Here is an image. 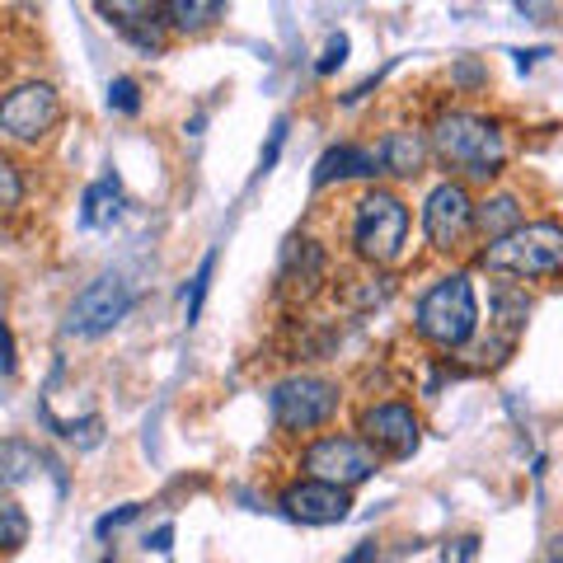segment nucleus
<instances>
[{
    "label": "nucleus",
    "mask_w": 563,
    "mask_h": 563,
    "mask_svg": "<svg viewBox=\"0 0 563 563\" xmlns=\"http://www.w3.org/2000/svg\"><path fill=\"white\" fill-rule=\"evenodd\" d=\"M428 151L442 161V169L461 174V179H498L503 165H507V136L493 118L484 113H442L432 122V136H428Z\"/></svg>",
    "instance_id": "nucleus-1"
},
{
    "label": "nucleus",
    "mask_w": 563,
    "mask_h": 563,
    "mask_svg": "<svg viewBox=\"0 0 563 563\" xmlns=\"http://www.w3.org/2000/svg\"><path fill=\"white\" fill-rule=\"evenodd\" d=\"M474 329H479V301H474V287H470L465 273L442 277L418 301V333L437 347H446V352L470 347Z\"/></svg>",
    "instance_id": "nucleus-2"
},
{
    "label": "nucleus",
    "mask_w": 563,
    "mask_h": 563,
    "mask_svg": "<svg viewBox=\"0 0 563 563\" xmlns=\"http://www.w3.org/2000/svg\"><path fill=\"white\" fill-rule=\"evenodd\" d=\"M484 268L507 277H559L563 273V225L559 221H526L507 240L484 250Z\"/></svg>",
    "instance_id": "nucleus-3"
},
{
    "label": "nucleus",
    "mask_w": 563,
    "mask_h": 563,
    "mask_svg": "<svg viewBox=\"0 0 563 563\" xmlns=\"http://www.w3.org/2000/svg\"><path fill=\"white\" fill-rule=\"evenodd\" d=\"M409 240V207L390 188H372L352 211V250L366 263H395Z\"/></svg>",
    "instance_id": "nucleus-4"
},
{
    "label": "nucleus",
    "mask_w": 563,
    "mask_h": 563,
    "mask_svg": "<svg viewBox=\"0 0 563 563\" xmlns=\"http://www.w3.org/2000/svg\"><path fill=\"white\" fill-rule=\"evenodd\" d=\"M339 385L324 380V376H287L273 385L268 395V409H273V422L282 432H314L339 413Z\"/></svg>",
    "instance_id": "nucleus-5"
},
{
    "label": "nucleus",
    "mask_w": 563,
    "mask_h": 563,
    "mask_svg": "<svg viewBox=\"0 0 563 563\" xmlns=\"http://www.w3.org/2000/svg\"><path fill=\"white\" fill-rule=\"evenodd\" d=\"M57 122H62V99L47 80L14 85L0 99V136L14 141V146H38V141L57 132Z\"/></svg>",
    "instance_id": "nucleus-6"
},
{
    "label": "nucleus",
    "mask_w": 563,
    "mask_h": 563,
    "mask_svg": "<svg viewBox=\"0 0 563 563\" xmlns=\"http://www.w3.org/2000/svg\"><path fill=\"white\" fill-rule=\"evenodd\" d=\"M128 310H132V287L118 273H109V277H95L66 306L62 329H66V339H103V333H113L128 320Z\"/></svg>",
    "instance_id": "nucleus-7"
},
{
    "label": "nucleus",
    "mask_w": 563,
    "mask_h": 563,
    "mask_svg": "<svg viewBox=\"0 0 563 563\" xmlns=\"http://www.w3.org/2000/svg\"><path fill=\"white\" fill-rule=\"evenodd\" d=\"M301 461L310 470V479L333 488H357L380 470V455L366 437H320L314 446H306Z\"/></svg>",
    "instance_id": "nucleus-8"
},
{
    "label": "nucleus",
    "mask_w": 563,
    "mask_h": 563,
    "mask_svg": "<svg viewBox=\"0 0 563 563\" xmlns=\"http://www.w3.org/2000/svg\"><path fill=\"white\" fill-rule=\"evenodd\" d=\"M526 314H531V296H526L521 287H512V282H493V310H488L493 339H484V343H474V347H470L474 366L503 362L507 352L517 347L521 333H526Z\"/></svg>",
    "instance_id": "nucleus-9"
},
{
    "label": "nucleus",
    "mask_w": 563,
    "mask_h": 563,
    "mask_svg": "<svg viewBox=\"0 0 563 563\" xmlns=\"http://www.w3.org/2000/svg\"><path fill=\"white\" fill-rule=\"evenodd\" d=\"M422 231H428L432 250H442V254L461 250V240L474 231V202L465 184L446 179L428 192V202H422Z\"/></svg>",
    "instance_id": "nucleus-10"
},
{
    "label": "nucleus",
    "mask_w": 563,
    "mask_h": 563,
    "mask_svg": "<svg viewBox=\"0 0 563 563\" xmlns=\"http://www.w3.org/2000/svg\"><path fill=\"white\" fill-rule=\"evenodd\" d=\"M329 277V254L320 240H291L277 263V296L287 306H306Z\"/></svg>",
    "instance_id": "nucleus-11"
},
{
    "label": "nucleus",
    "mask_w": 563,
    "mask_h": 563,
    "mask_svg": "<svg viewBox=\"0 0 563 563\" xmlns=\"http://www.w3.org/2000/svg\"><path fill=\"white\" fill-rule=\"evenodd\" d=\"M362 432L376 451L395 455V461H409L422 442V428H418L409 404H372V409L362 413Z\"/></svg>",
    "instance_id": "nucleus-12"
},
{
    "label": "nucleus",
    "mask_w": 563,
    "mask_h": 563,
    "mask_svg": "<svg viewBox=\"0 0 563 563\" xmlns=\"http://www.w3.org/2000/svg\"><path fill=\"white\" fill-rule=\"evenodd\" d=\"M347 488H333L320 479H301L282 493V512L301 526H339L347 521Z\"/></svg>",
    "instance_id": "nucleus-13"
},
{
    "label": "nucleus",
    "mask_w": 563,
    "mask_h": 563,
    "mask_svg": "<svg viewBox=\"0 0 563 563\" xmlns=\"http://www.w3.org/2000/svg\"><path fill=\"white\" fill-rule=\"evenodd\" d=\"M99 14H109V24L128 38L136 52L146 57H161L165 52V20L161 5H99Z\"/></svg>",
    "instance_id": "nucleus-14"
},
{
    "label": "nucleus",
    "mask_w": 563,
    "mask_h": 563,
    "mask_svg": "<svg viewBox=\"0 0 563 563\" xmlns=\"http://www.w3.org/2000/svg\"><path fill=\"white\" fill-rule=\"evenodd\" d=\"M380 174V155L366 146H329L314 165V188H324L333 179H376Z\"/></svg>",
    "instance_id": "nucleus-15"
},
{
    "label": "nucleus",
    "mask_w": 563,
    "mask_h": 563,
    "mask_svg": "<svg viewBox=\"0 0 563 563\" xmlns=\"http://www.w3.org/2000/svg\"><path fill=\"white\" fill-rule=\"evenodd\" d=\"M122 217V188L118 179H99L80 192V225L85 231H109Z\"/></svg>",
    "instance_id": "nucleus-16"
},
{
    "label": "nucleus",
    "mask_w": 563,
    "mask_h": 563,
    "mask_svg": "<svg viewBox=\"0 0 563 563\" xmlns=\"http://www.w3.org/2000/svg\"><path fill=\"white\" fill-rule=\"evenodd\" d=\"M380 169H390L395 179H413V174L422 169V155H428V141H422L418 132H390L380 141Z\"/></svg>",
    "instance_id": "nucleus-17"
},
{
    "label": "nucleus",
    "mask_w": 563,
    "mask_h": 563,
    "mask_svg": "<svg viewBox=\"0 0 563 563\" xmlns=\"http://www.w3.org/2000/svg\"><path fill=\"white\" fill-rule=\"evenodd\" d=\"M517 225H526V221H521V202L512 198V192H498V198H488V202L474 207V231H479L488 244L507 240Z\"/></svg>",
    "instance_id": "nucleus-18"
},
{
    "label": "nucleus",
    "mask_w": 563,
    "mask_h": 563,
    "mask_svg": "<svg viewBox=\"0 0 563 563\" xmlns=\"http://www.w3.org/2000/svg\"><path fill=\"white\" fill-rule=\"evenodd\" d=\"M161 10H165V24L174 33H202L225 14L221 0H169V5H161Z\"/></svg>",
    "instance_id": "nucleus-19"
},
{
    "label": "nucleus",
    "mask_w": 563,
    "mask_h": 563,
    "mask_svg": "<svg viewBox=\"0 0 563 563\" xmlns=\"http://www.w3.org/2000/svg\"><path fill=\"white\" fill-rule=\"evenodd\" d=\"M43 465V455L24 446V442H0V488H14V484H24L33 479V470Z\"/></svg>",
    "instance_id": "nucleus-20"
},
{
    "label": "nucleus",
    "mask_w": 563,
    "mask_h": 563,
    "mask_svg": "<svg viewBox=\"0 0 563 563\" xmlns=\"http://www.w3.org/2000/svg\"><path fill=\"white\" fill-rule=\"evenodd\" d=\"M395 296V282L390 277H352L343 282V301L347 310H376Z\"/></svg>",
    "instance_id": "nucleus-21"
},
{
    "label": "nucleus",
    "mask_w": 563,
    "mask_h": 563,
    "mask_svg": "<svg viewBox=\"0 0 563 563\" xmlns=\"http://www.w3.org/2000/svg\"><path fill=\"white\" fill-rule=\"evenodd\" d=\"M211 273H217V250H211V254L198 263V273H192V282H188V296H184L188 324H198V320H202V301H207V291H211Z\"/></svg>",
    "instance_id": "nucleus-22"
},
{
    "label": "nucleus",
    "mask_w": 563,
    "mask_h": 563,
    "mask_svg": "<svg viewBox=\"0 0 563 563\" xmlns=\"http://www.w3.org/2000/svg\"><path fill=\"white\" fill-rule=\"evenodd\" d=\"M29 544V517L14 498H0V550H20Z\"/></svg>",
    "instance_id": "nucleus-23"
},
{
    "label": "nucleus",
    "mask_w": 563,
    "mask_h": 563,
    "mask_svg": "<svg viewBox=\"0 0 563 563\" xmlns=\"http://www.w3.org/2000/svg\"><path fill=\"white\" fill-rule=\"evenodd\" d=\"M47 422L66 437V442H76L80 451H95V446L103 442V418H95V413H90V418H80V422H57V418L47 413Z\"/></svg>",
    "instance_id": "nucleus-24"
},
{
    "label": "nucleus",
    "mask_w": 563,
    "mask_h": 563,
    "mask_svg": "<svg viewBox=\"0 0 563 563\" xmlns=\"http://www.w3.org/2000/svg\"><path fill=\"white\" fill-rule=\"evenodd\" d=\"M109 109L113 113H141V85L132 80V76H118L113 85H109Z\"/></svg>",
    "instance_id": "nucleus-25"
},
{
    "label": "nucleus",
    "mask_w": 563,
    "mask_h": 563,
    "mask_svg": "<svg viewBox=\"0 0 563 563\" xmlns=\"http://www.w3.org/2000/svg\"><path fill=\"white\" fill-rule=\"evenodd\" d=\"M24 198V179H20V169H14L5 155H0V211H14Z\"/></svg>",
    "instance_id": "nucleus-26"
},
{
    "label": "nucleus",
    "mask_w": 563,
    "mask_h": 563,
    "mask_svg": "<svg viewBox=\"0 0 563 563\" xmlns=\"http://www.w3.org/2000/svg\"><path fill=\"white\" fill-rule=\"evenodd\" d=\"M287 132H291V122L287 118H277L273 122V132H268V146H263V155H258V169H254V179H263L273 165H277V155H282V146H287Z\"/></svg>",
    "instance_id": "nucleus-27"
},
{
    "label": "nucleus",
    "mask_w": 563,
    "mask_h": 563,
    "mask_svg": "<svg viewBox=\"0 0 563 563\" xmlns=\"http://www.w3.org/2000/svg\"><path fill=\"white\" fill-rule=\"evenodd\" d=\"M347 33H333V38L324 43V57L320 62H314V70H320V76H333V70H339L343 62H347Z\"/></svg>",
    "instance_id": "nucleus-28"
},
{
    "label": "nucleus",
    "mask_w": 563,
    "mask_h": 563,
    "mask_svg": "<svg viewBox=\"0 0 563 563\" xmlns=\"http://www.w3.org/2000/svg\"><path fill=\"white\" fill-rule=\"evenodd\" d=\"M141 517V503H122L118 512H103L99 521H95V536H113V531H122L128 521H136Z\"/></svg>",
    "instance_id": "nucleus-29"
},
{
    "label": "nucleus",
    "mask_w": 563,
    "mask_h": 563,
    "mask_svg": "<svg viewBox=\"0 0 563 563\" xmlns=\"http://www.w3.org/2000/svg\"><path fill=\"white\" fill-rule=\"evenodd\" d=\"M474 559H479V536H461L442 544V563H474Z\"/></svg>",
    "instance_id": "nucleus-30"
},
{
    "label": "nucleus",
    "mask_w": 563,
    "mask_h": 563,
    "mask_svg": "<svg viewBox=\"0 0 563 563\" xmlns=\"http://www.w3.org/2000/svg\"><path fill=\"white\" fill-rule=\"evenodd\" d=\"M0 376H14V333L0 320Z\"/></svg>",
    "instance_id": "nucleus-31"
},
{
    "label": "nucleus",
    "mask_w": 563,
    "mask_h": 563,
    "mask_svg": "<svg viewBox=\"0 0 563 563\" xmlns=\"http://www.w3.org/2000/svg\"><path fill=\"white\" fill-rule=\"evenodd\" d=\"M343 563H380V544H376V540H362V544H352Z\"/></svg>",
    "instance_id": "nucleus-32"
},
{
    "label": "nucleus",
    "mask_w": 563,
    "mask_h": 563,
    "mask_svg": "<svg viewBox=\"0 0 563 563\" xmlns=\"http://www.w3.org/2000/svg\"><path fill=\"white\" fill-rule=\"evenodd\" d=\"M146 550H155V554H169V550H174V526H155V531L146 536Z\"/></svg>",
    "instance_id": "nucleus-33"
},
{
    "label": "nucleus",
    "mask_w": 563,
    "mask_h": 563,
    "mask_svg": "<svg viewBox=\"0 0 563 563\" xmlns=\"http://www.w3.org/2000/svg\"><path fill=\"white\" fill-rule=\"evenodd\" d=\"M451 80H461V85H484V66L479 62H461L451 70Z\"/></svg>",
    "instance_id": "nucleus-34"
},
{
    "label": "nucleus",
    "mask_w": 563,
    "mask_h": 563,
    "mask_svg": "<svg viewBox=\"0 0 563 563\" xmlns=\"http://www.w3.org/2000/svg\"><path fill=\"white\" fill-rule=\"evenodd\" d=\"M517 57V70H531L540 57H550V47H526V52H512Z\"/></svg>",
    "instance_id": "nucleus-35"
},
{
    "label": "nucleus",
    "mask_w": 563,
    "mask_h": 563,
    "mask_svg": "<svg viewBox=\"0 0 563 563\" xmlns=\"http://www.w3.org/2000/svg\"><path fill=\"white\" fill-rule=\"evenodd\" d=\"M550 563H563V536L550 540Z\"/></svg>",
    "instance_id": "nucleus-36"
},
{
    "label": "nucleus",
    "mask_w": 563,
    "mask_h": 563,
    "mask_svg": "<svg viewBox=\"0 0 563 563\" xmlns=\"http://www.w3.org/2000/svg\"><path fill=\"white\" fill-rule=\"evenodd\" d=\"M99 563H113V554H109V559H99Z\"/></svg>",
    "instance_id": "nucleus-37"
}]
</instances>
